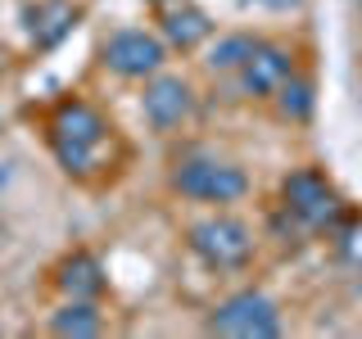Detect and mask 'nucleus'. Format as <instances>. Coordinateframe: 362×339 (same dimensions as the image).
I'll list each match as a JSON object with an SVG mask.
<instances>
[{
	"label": "nucleus",
	"instance_id": "obj_12",
	"mask_svg": "<svg viewBox=\"0 0 362 339\" xmlns=\"http://www.w3.org/2000/svg\"><path fill=\"white\" fill-rule=\"evenodd\" d=\"M50 335L59 339H95L105 335V312L95 308V299H64L50 312Z\"/></svg>",
	"mask_w": 362,
	"mask_h": 339
},
{
	"label": "nucleus",
	"instance_id": "obj_15",
	"mask_svg": "<svg viewBox=\"0 0 362 339\" xmlns=\"http://www.w3.org/2000/svg\"><path fill=\"white\" fill-rule=\"evenodd\" d=\"M335 249L349 267H362V218L349 226H335Z\"/></svg>",
	"mask_w": 362,
	"mask_h": 339
},
{
	"label": "nucleus",
	"instance_id": "obj_2",
	"mask_svg": "<svg viewBox=\"0 0 362 339\" xmlns=\"http://www.w3.org/2000/svg\"><path fill=\"white\" fill-rule=\"evenodd\" d=\"M168 186H173L181 199L226 208V203H240L249 195V172L240 163H231V158H218L209 150H190V154H181L173 163Z\"/></svg>",
	"mask_w": 362,
	"mask_h": 339
},
{
	"label": "nucleus",
	"instance_id": "obj_16",
	"mask_svg": "<svg viewBox=\"0 0 362 339\" xmlns=\"http://www.w3.org/2000/svg\"><path fill=\"white\" fill-rule=\"evenodd\" d=\"M240 5H258V9H276V14H286V9H299L303 0H240Z\"/></svg>",
	"mask_w": 362,
	"mask_h": 339
},
{
	"label": "nucleus",
	"instance_id": "obj_17",
	"mask_svg": "<svg viewBox=\"0 0 362 339\" xmlns=\"http://www.w3.org/2000/svg\"><path fill=\"white\" fill-rule=\"evenodd\" d=\"M154 5H168V0H154Z\"/></svg>",
	"mask_w": 362,
	"mask_h": 339
},
{
	"label": "nucleus",
	"instance_id": "obj_13",
	"mask_svg": "<svg viewBox=\"0 0 362 339\" xmlns=\"http://www.w3.org/2000/svg\"><path fill=\"white\" fill-rule=\"evenodd\" d=\"M272 100H276V113L286 122H308L313 109H317V86H313L308 73H299V68H294L286 82L276 86V95H272Z\"/></svg>",
	"mask_w": 362,
	"mask_h": 339
},
{
	"label": "nucleus",
	"instance_id": "obj_14",
	"mask_svg": "<svg viewBox=\"0 0 362 339\" xmlns=\"http://www.w3.org/2000/svg\"><path fill=\"white\" fill-rule=\"evenodd\" d=\"M254 32H222L218 41L209 37V73H235L245 59H249V50H254Z\"/></svg>",
	"mask_w": 362,
	"mask_h": 339
},
{
	"label": "nucleus",
	"instance_id": "obj_9",
	"mask_svg": "<svg viewBox=\"0 0 362 339\" xmlns=\"http://www.w3.org/2000/svg\"><path fill=\"white\" fill-rule=\"evenodd\" d=\"M158 37L168 41V50L195 54L213 37V18L195 0H168V5H158Z\"/></svg>",
	"mask_w": 362,
	"mask_h": 339
},
{
	"label": "nucleus",
	"instance_id": "obj_10",
	"mask_svg": "<svg viewBox=\"0 0 362 339\" xmlns=\"http://www.w3.org/2000/svg\"><path fill=\"white\" fill-rule=\"evenodd\" d=\"M54 285H59L64 299H100L105 294V263H100L90 249H73V254L59 258L54 267Z\"/></svg>",
	"mask_w": 362,
	"mask_h": 339
},
{
	"label": "nucleus",
	"instance_id": "obj_1",
	"mask_svg": "<svg viewBox=\"0 0 362 339\" xmlns=\"http://www.w3.org/2000/svg\"><path fill=\"white\" fill-rule=\"evenodd\" d=\"M45 141H50V154L59 158L64 172L82 177V181L113 167V154H118L113 122L82 95H64L59 105L50 109V118H45Z\"/></svg>",
	"mask_w": 362,
	"mask_h": 339
},
{
	"label": "nucleus",
	"instance_id": "obj_6",
	"mask_svg": "<svg viewBox=\"0 0 362 339\" xmlns=\"http://www.w3.org/2000/svg\"><path fill=\"white\" fill-rule=\"evenodd\" d=\"M100 59H105V68L113 77L145 82V77H154L158 68H168V41L158 37V32H145V28H118L105 41Z\"/></svg>",
	"mask_w": 362,
	"mask_h": 339
},
{
	"label": "nucleus",
	"instance_id": "obj_3",
	"mask_svg": "<svg viewBox=\"0 0 362 339\" xmlns=\"http://www.w3.org/2000/svg\"><path fill=\"white\" fill-rule=\"evenodd\" d=\"M186 244H190V254L213 271H245L254 263V249H258L249 222H240L235 213H209V218L190 222Z\"/></svg>",
	"mask_w": 362,
	"mask_h": 339
},
{
	"label": "nucleus",
	"instance_id": "obj_11",
	"mask_svg": "<svg viewBox=\"0 0 362 339\" xmlns=\"http://www.w3.org/2000/svg\"><path fill=\"white\" fill-rule=\"evenodd\" d=\"M73 28H77L73 0H41L37 9H28V37H32L37 50H54Z\"/></svg>",
	"mask_w": 362,
	"mask_h": 339
},
{
	"label": "nucleus",
	"instance_id": "obj_8",
	"mask_svg": "<svg viewBox=\"0 0 362 339\" xmlns=\"http://www.w3.org/2000/svg\"><path fill=\"white\" fill-rule=\"evenodd\" d=\"M294 73V50L281 41H254V50H249V59L235 68V86H240V95L249 100H272L276 95V86L286 82V77Z\"/></svg>",
	"mask_w": 362,
	"mask_h": 339
},
{
	"label": "nucleus",
	"instance_id": "obj_7",
	"mask_svg": "<svg viewBox=\"0 0 362 339\" xmlns=\"http://www.w3.org/2000/svg\"><path fill=\"white\" fill-rule=\"evenodd\" d=\"M141 113H145V122H150L158 136H173V131H181L190 118H195V86H190L186 77L158 68L154 77H145Z\"/></svg>",
	"mask_w": 362,
	"mask_h": 339
},
{
	"label": "nucleus",
	"instance_id": "obj_4",
	"mask_svg": "<svg viewBox=\"0 0 362 339\" xmlns=\"http://www.w3.org/2000/svg\"><path fill=\"white\" fill-rule=\"evenodd\" d=\"M281 213L294 218L303 231H335L344 218V199L322 167H294L281 177Z\"/></svg>",
	"mask_w": 362,
	"mask_h": 339
},
{
	"label": "nucleus",
	"instance_id": "obj_5",
	"mask_svg": "<svg viewBox=\"0 0 362 339\" xmlns=\"http://www.w3.org/2000/svg\"><path fill=\"white\" fill-rule=\"evenodd\" d=\"M281 331H286L281 303L267 290H235L204 316V335L222 339H276Z\"/></svg>",
	"mask_w": 362,
	"mask_h": 339
},
{
	"label": "nucleus",
	"instance_id": "obj_18",
	"mask_svg": "<svg viewBox=\"0 0 362 339\" xmlns=\"http://www.w3.org/2000/svg\"><path fill=\"white\" fill-rule=\"evenodd\" d=\"M358 14H362V0H358Z\"/></svg>",
	"mask_w": 362,
	"mask_h": 339
}]
</instances>
